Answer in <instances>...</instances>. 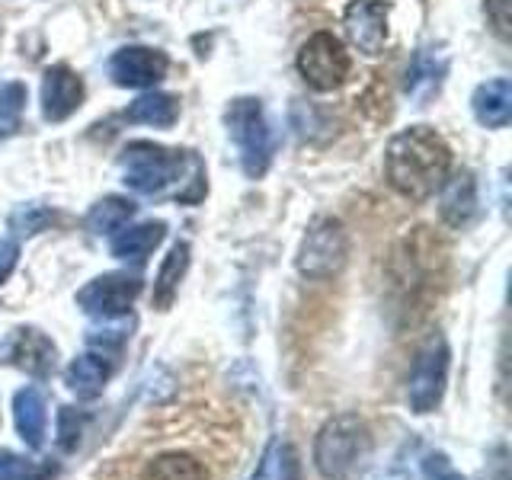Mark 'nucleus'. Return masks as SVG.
I'll use <instances>...</instances> for the list:
<instances>
[{
	"label": "nucleus",
	"mask_w": 512,
	"mask_h": 480,
	"mask_svg": "<svg viewBox=\"0 0 512 480\" xmlns=\"http://www.w3.org/2000/svg\"><path fill=\"white\" fill-rule=\"evenodd\" d=\"M141 295V279L128 272H106L77 292V308L96 320H119Z\"/></svg>",
	"instance_id": "8"
},
{
	"label": "nucleus",
	"mask_w": 512,
	"mask_h": 480,
	"mask_svg": "<svg viewBox=\"0 0 512 480\" xmlns=\"http://www.w3.org/2000/svg\"><path fill=\"white\" fill-rule=\"evenodd\" d=\"M55 359H58L55 343L36 327H16L7 333V340L0 343V362L23 368V372H29L32 378L52 375Z\"/></svg>",
	"instance_id": "9"
},
{
	"label": "nucleus",
	"mask_w": 512,
	"mask_h": 480,
	"mask_svg": "<svg viewBox=\"0 0 512 480\" xmlns=\"http://www.w3.org/2000/svg\"><path fill=\"white\" fill-rule=\"evenodd\" d=\"M250 480H301V468H298V452L292 448V442L276 436L266 452L256 464V471L250 474Z\"/></svg>",
	"instance_id": "20"
},
{
	"label": "nucleus",
	"mask_w": 512,
	"mask_h": 480,
	"mask_svg": "<svg viewBox=\"0 0 512 480\" xmlns=\"http://www.w3.org/2000/svg\"><path fill=\"white\" fill-rule=\"evenodd\" d=\"M448 359H452V352H448L442 333H432L416 352L407 384V400L413 413H432L442 404L448 384Z\"/></svg>",
	"instance_id": "5"
},
{
	"label": "nucleus",
	"mask_w": 512,
	"mask_h": 480,
	"mask_svg": "<svg viewBox=\"0 0 512 480\" xmlns=\"http://www.w3.org/2000/svg\"><path fill=\"white\" fill-rule=\"evenodd\" d=\"M167 68H170L167 55L157 52V48H144V45L119 48L109 61L112 80H116L119 87H132V90L154 87L157 80H164Z\"/></svg>",
	"instance_id": "10"
},
{
	"label": "nucleus",
	"mask_w": 512,
	"mask_h": 480,
	"mask_svg": "<svg viewBox=\"0 0 512 480\" xmlns=\"http://www.w3.org/2000/svg\"><path fill=\"white\" fill-rule=\"evenodd\" d=\"M346 36L365 55H378L388 39V7L378 0H352L346 7Z\"/></svg>",
	"instance_id": "11"
},
{
	"label": "nucleus",
	"mask_w": 512,
	"mask_h": 480,
	"mask_svg": "<svg viewBox=\"0 0 512 480\" xmlns=\"http://www.w3.org/2000/svg\"><path fill=\"white\" fill-rule=\"evenodd\" d=\"M224 125H228V135L234 138L237 151H240V167L250 176V180H260L266 176L272 154H276V132L263 112V103L253 100V96H237V100L224 112Z\"/></svg>",
	"instance_id": "4"
},
{
	"label": "nucleus",
	"mask_w": 512,
	"mask_h": 480,
	"mask_svg": "<svg viewBox=\"0 0 512 480\" xmlns=\"http://www.w3.org/2000/svg\"><path fill=\"white\" fill-rule=\"evenodd\" d=\"M26 109V87L23 84H4L0 87V138L13 135L20 128V116Z\"/></svg>",
	"instance_id": "26"
},
{
	"label": "nucleus",
	"mask_w": 512,
	"mask_h": 480,
	"mask_svg": "<svg viewBox=\"0 0 512 480\" xmlns=\"http://www.w3.org/2000/svg\"><path fill=\"white\" fill-rule=\"evenodd\" d=\"M445 71H448V58L439 52V48H420L407 68V84H404L407 96L416 106H426L432 96L439 93Z\"/></svg>",
	"instance_id": "14"
},
{
	"label": "nucleus",
	"mask_w": 512,
	"mask_h": 480,
	"mask_svg": "<svg viewBox=\"0 0 512 480\" xmlns=\"http://www.w3.org/2000/svg\"><path fill=\"white\" fill-rule=\"evenodd\" d=\"M372 436L362 416L340 413L320 426L314 439V468L327 480H349L356 468L365 461Z\"/></svg>",
	"instance_id": "3"
},
{
	"label": "nucleus",
	"mask_w": 512,
	"mask_h": 480,
	"mask_svg": "<svg viewBox=\"0 0 512 480\" xmlns=\"http://www.w3.org/2000/svg\"><path fill=\"white\" fill-rule=\"evenodd\" d=\"M439 212L445 218V224L452 228H468V224L477 218L480 202H477V180L471 170L455 173L452 180H442V199H439Z\"/></svg>",
	"instance_id": "13"
},
{
	"label": "nucleus",
	"mask_w": 512,
	"mask_h": 480,
	"mask_svg": "<svg viewBox=\"0 0 512 480\" xmlns=\"http://www.w3.org/2000/svg\"><path fill=\"white\" fill-rule=\"evenodd\" d=\"M167 234L164 221H144L135 228H125L122 234L112 237V256L125 263H144L160 247V240Z\"/></svg>",
	"instance_id": "18"
},
{
	"label": "nucleus",
	"mask_w": 512,
	"mask_h": 480,
	"mask_svg": "<svg viewBox=\"0 0 512 480\" xmlns=\"http://www.w3.org/2000/svg\"><path fill=\"white\" fill-rule=\"evenodd\" d=\"M349 256V240L343 224L324 215L317 218L308 234H304L301 247H298V272L308 279H333L336 272L346 266Z\"/></svg>",
	"instance_id": "6"
},
{
	"label": "nucleus",
	"mask_w": 512,
	"mask_h": 480,
	"mask_svg": "<svg viewBox=\"0 0 512 480\" xmlns=\"http://www.w3.org/2000/svg\"><path fill=\"white\" fill-rule=\"evenodd\" d=\"M13 420L16 432L29 448L45 445V429H48V400L39 388H23L13 397Z\"/></svg>",
	"instance_id": "15"
},
{
	"label": "nucleus",
	"mask_w": 512,
	"mask_h": 480,
	"mask_svg": "<svg viewBox=\"0 0 512 480\" xmlns=\"http://www.w3.org/2000/svg\"><path fill=\"white\" fill-rule=\"evenodd\" d=\"M125 119L141 122V125H154V128H170L176 119H180V100L170 93H148L125 109Z\"/></svg>",
	"instance_id": "21"
},
{
	"label": "nucleus",
	"mask_w": 512,
	"mask_h": 480,
	"mask_svg": "<svg viewBox=\"0 0 512 480\" xmlns=\"http://www.w3.org/2000/svg\"><path fill=\"white\" fill-rule=\"evenodd\" d=\"M109 375H112V362L106 359V352H84V356H77L68 368H64L68 388L84 400L100 397Z\"/></svg>",
	"instance_id": "17"
},
{
	"label": "nucleus",
	"mask_w": 512,
	"mask_h": 480,
	"mask_svg": "<svg viewBox=\"0 0 512 480\" xmlns=\"http://www.w3.org/2000/svg\"><path fill=\"white\" fill-rule=\"evenodd\" d=\"M84 103V80L68 64H55L42 77V116L48 122H64Z\"/></svg>",
	"instance_id": "12"
},
{
	"label": "nucleus",
	"mask_w": 512,
	"mask_h": 480,
	"mask_svg": "<svg viewBox=\"0 0 512 480\" xmlns=\"http://www.w3.org/2000/svg\"><path fill=\"white\" fill-rule=\"evenodd\" d=\"M122 176L125 186L141 192V196H160L173 183H189L192 189L205 196V180H183L186 170L199 164V157H192L189 151H170L160 148L151 141H132L122 151Z\"/></svg>",
	"instance_id": "2"
},
{
	"label": "nucleus",
	"mask_w": 512,
	"mask_h": 480,
	"mask_svg": "<svg viewBox=\"0 0 512 480\" xmlns=\"http://www.w3.org/2000/svg\"><path fill=\"white\" fill-rule=\"evenodd\" d=\"M128 340V327L125 324H116V327H100V330H90L87 333V343L93 349H100V352H116L122 349V343Z\"/></svg>",
	"instance_id": "28"
},
{
	"label": "nucleus",
	"mask_w": 512,
	"mask_h": 480,
	"mask_svg": "<svg viewBox=\"0 0 512 480\" xmlns=\"http://www.w3.org/2000/svg\"><path fill=\"white\" fill-rule=\"evenodd\" d=\"M474 116L487 128H506L512 119V80L509 77H493L487 84L474 90Z\"/></svg>",
	"instance_id": "16"
},
{
	"label": "nucleus",
	"mask_w": 512,
	"mask_h": 480,
	"mask_svg": "<svg viewBox=\"0 0 512 480\" xmlns=\"http://www.w3.org/2000/svg\"><path fill=\"white\" fill-rule=\"evenodd\" d=\"M298 71L311 90H336L349 74V55L333 32H314L298 52Z\"/></svg>",
	"instance_id": "7"
},
{
	"label": "nucleus",
	"mask_w": 512,
	"mask_h": 480,
	"mask_svg": "<svg viewBox=\"0 0 512 480\" xmlns=\"http://www.w3.org/2000/svg\"><path fill=\"white\" fill-rule=\"evenodd\" d=\"M423 474H426V480H464V477L452 468V461H448L442 452L426 455V461H423Z\"/></svg>",
	"instance_id": "29"
},
{
	"label": "nucleus",
	"mask_w": 512,
	"mask_h": 480,
	"mask_svg": "<svg viewBox=\"0 0 512 480\" xmlns=\"http://www.w3.org/2000/svg\"><path fill=\"white\" fill-rule=\"evenodd\" d=\"M487 20L493 26V32L500 39H509V26H512V16H509V0H487Z\"/></svg>",
	"instance_id": "30"
},
{
	"label": "nucleus",
	"mask_w": 512,
	"mask_h": 480,
	"mask_svg": "<svg viewBox=\"0 0 512 480\" xmlns=\"http://www.w3.org/2000/svg\"><path fill=\"white\" fill-rule=\"evenodd\" d=\"M55 212L48 205H39V202H32V205H20L16 212L10 215V231L16 237H32V234H39L45 231L48 224H55Z\"/></svg>",
	"instance_id": "25"
},
{
	"label": "nucleus",
	"mask_w": 512,
	"mask_h": 480,
	"mask_svg": "<svg viewBox=\"0 0 512 480\" xmlns=\"http://www.w3.org/2000/svg\"><path fill=\"white\" fill-rule=\"evenodd\" d=\"M84 423H87V416L80 410H74V407L58 410V448L61 452H77L80 436H84Z\"/></svg>",
	"instance_id": "27"
},
{
	"label": "nucleus",
	"mask_w": 512,
	"mask_h": 480,
	"mask_svg": "<svg viewBox=\"0 0 512 480\" xmlns=\"http://www.w3.org/2000/svg\"><path fill=\"white\" fill-rule=\"evenodd\" d=\"M55 464L52 461H29L16 452L0 448V480H52Z\"/></svg>",
	"instance_id": "24"
},
{
	"label": "nucleus",
	"mask_w": 512,
	"mask_h": 480,
	"mask_svg": "<svg viewBox=\"0 0 512 480\" xmlns=\"http://www.w3.org/2000/svg\"><path fill=\"white\" fill-rule=\"evenodd\" d=\"M144 480H208V471L199 458L183 452H167L144 464Z\"/></svg>",
	"instance_id": "22"
},
{
	"label": "nucleus",
	"mask_w": 512,
	"mask_h": 480,
	"mask_svg": "<svg viewBox=\"0 0 512 480\" xmlns=\"http://www.w3.org/2000/svg\"><path fill=\"white\" fill-rule=\"evenodd\" d=\"M384 170H388V180L400 196L423 202L452 170V151L432 128L413 125L391 138L388 154H384Z\"/></svg>",
	"instance_id": "1"
},
{
	"label": "nucleus",
	"mask_w": 512,
	"mask_h": 480,
	"mask_svg": "<svg viewBox=\"0 0 512 480\" xmlns=\"http://www.w3.org/2000/svg\"><path fill=\"white\" fill-rule=\"evenodd\" d=\"M16 260H20V247L13 240H0V282L10 279V272L16 269Z\"/></svg>",
	"instance_id": "31"
},
{
	"label": "nucleus",
	"mask_w": 512,
	"mask_h": 480,
	"mask_svg": "<svg viewBox=\"0 0 512 480\" xmlns=\"http://www.w3.org/2000/svg\"><path fill=\"white\" fill-rule=\"evenodd\" d=\"M189 269V244H173V250L167 253V260L160 263V272L154 279V308L157 311H167L176 292H180V282Z\"/></svg>",
	"instance_id": "19"
},
{
	"label": "nucleus",
	"mask_w": 512,
	"mask_h": 480,
	"mask_svg": "<svg viewBox=\"0 0 512 480\" xmlns=\"http://www.w3.org/2000/svg\"><path fill=\"white\" fill-rule=\"evenodd\" d=\"M132 215H135V202H128L122 196H106L87 212V231L96 237L112 234V231H119Z\"/></svg>",
	"instance_id": "23"
}]
</instances>
